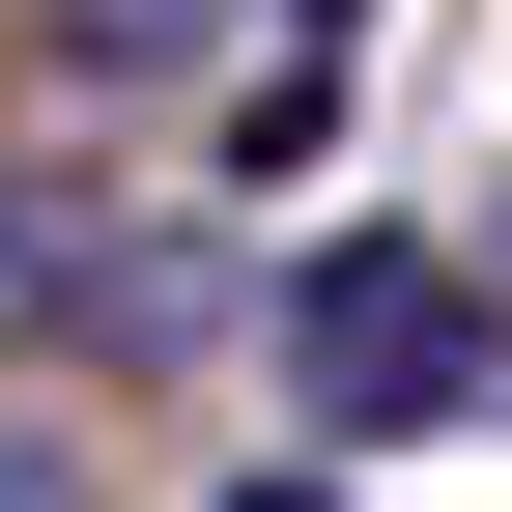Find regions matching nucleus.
<instances>
[{
	"instance_id": "obj_3",
	"label": "nucleus",
	"mask_w": 512,
	"mask_h": 512,
	"mask_svg": "<svg viewBox=\"0 0 512 512\" xmlns=\"http://www.w3.org/2000/svg\"><path fill=\"white\" fill-rule=\"evenodd\" d=\"M342 29L370 0H228V171H313L342 143Z\"/></svg>"
},
{
	"instance_id": "obj_2",
	"label": "nucleus",
	"mask_w": 512,
	"mask_h": 512,
	"mask_svg": "<svg viewBox=\"0 0 512 512\" xmlns=\"http://www.w3.org/2000/svg\"><path fill=\"white\" fill-rule=\"evenodd\" d=\"M29 342H114V370H143V342H228V313H200V256H171L143 200L0 171V370H29Z\"/></svg>"
},
{
	"instance_id": "obj_1",
	"label": "nucleus",
	"mask_w": 512,
	"mask_h": 512,
	"mask_svg": "<svg viewBox=\"0 0 512 512\" xmlns=\"http://www.w3.org/2000/svg\"><path fill=\"white\" fill-rule=\"evenodd\" d=\"M285 399H313V427H456V399H484V285H456L427 228H342V256L285 285Z\"/></svg>"
},
{
	"instance_id": "obj_5",
	"label": "nucleus",
	"mask_w": 512,
	"mask_h": 512,
	"mask_svg": "<svg viewBox=\"0 0 512 512\" xmlns=\"http://www.w3.org/2000/svg\"><path fill=\"white\" fill-rule=\"evenodd\" d=\"M0 512H86V456H57V427H29V399H0Z\"/></svg>"
},
{
	"instance_id": "obj_4",
	"label": "nucleus",
	"mask_w": 512,
	"mask_h": 512,
	"mask_svg": "<svg viewBox=\"0 0 512 512\" xmlns=\"http://www.w3.org/2000/svg\"><path fill=\"white\" fill-rule=\"evenodd\" d=\"M228 0H57V86H200Z\"/></svg>"
}]
</instances>
